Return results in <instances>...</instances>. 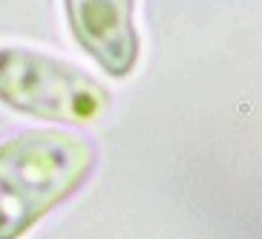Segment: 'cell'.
I'll return each mask as SVG.
<instances>
[{
	"label": "cell",
	"mask_w": 262,
	"mask_h": 239,
	"mask_svg": "<svg viewBox=\"0 0 262 239\" xmlns=\"http://www.w3.org/2000/svg\"><path fill=\"white\" fill-rule=\"evenodd\" d=\"M95 147L63 130H26L0 144V239H20L84 185Z\"/></svg>",
	"instance_id": "obj_1"
},
{
	"label": "cell",
	"mask_w": 262,
	"mask_h": 239,
	"mask_svg": "<svg viewBox=\"0 0 262 239\" xmlns=\"http://www.w3.org/2000/svg\"><path fill=\"white\" fill-rule=\"evenodd\" d=\"M0 101L47 121L86 124L107 107V90L84 70L32 49H0Z\"/></svg>",
	"instance_id": "obj_2"
},
{
	"label": "cell",
	"mask_w": 262,
	"mask_h": 239,
	"mask_svg": "<svg viewBox=\"0 0 262 239\" xmlns=\"http://www.w3.org/2000/svg\"><path fill=\"white\" fill-rule=\"evenodd\" d=\"M75 40L104 72L127 78L139 61L136 0H63Z\"/></svg>",
	"instance_id": "obj_3"
}]
</instances>
